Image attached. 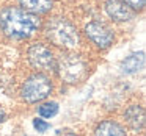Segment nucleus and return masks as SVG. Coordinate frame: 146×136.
Instances as JSON below:
<instances>
[{
  "label": "nucleus",
  "instance_id": "f257e3e1",
  "mask_svg": "<svg viewBox=\"0 0 146 136\" xmlns=\"http://www.w3.org/2000/svg\"><path fill=\"white\" fill-rule=\"evenodd\" d=\"M39 28V17L19 7H7L0 11V30L10 39H29Z\"/></svg>",
  "mask_w": 146,
  "mask_h": 136
},
{
  "label": "nucleus",
  "instance_id": "f03ea898",
  "mask_svg": "<svg viewBox=\"0 0 146 136\" xmlns=\"http://www.w3.org/2000/svg\"><path fill=\"white\" fill-rule=\"evenodd\" d=\"M46 38L50 41V44L57 45L64 50H72L79 45L80 35L77 32V27L64 17H52L47 20L44 27Z\"/></svg>",
  "mask_w": 146,
  "mask_h": 136
},
{
  "label": "nucleus",
  "instance_id": "7ed1b4c3",
  "mask_svg": "<svg viewBox=\"0 0 146 136\" xmlns=\"http://www.w3.org/2000/svg\"><path fill=\"white\" fill-rule=\"evenodd\" d=\"M55 70L58 72V77L63 81L74 85V83L82 81L86 77L88 64L80 55L66 53V55H61V58L55 63Z\"/></svg>",
  "mask_w": 146,
  "mask_h": 136
},
{
  "label": "nucleus",
  "instance_id": "20e7f679",
  "mask_svg": "<svg viewBox=\"0 0 146 136\" xmlns=\"http://www.w3.org/2000/svg\"><path fill=\"white\" fill-rule=\"evenodd\" d=\"M52 89L54 86H52L50 78L41 72H36L22 83L21 97L25 103H38L50 95Z\"/></svg>",
  "mask_w": 146,
  "mask_h": 136
},
{
  "label": "nucleus",
  "instance_id": "39448f33",
  "mask_svg": "<svg viewBox=\"0 0 146 136\" xmlns=\"http://www.w3.org/2000/svg\"><path fill=\"white\" fill-rule=\"evenodd\" d=\"M27 60H29L30 66L33 69L38 70H55V55L50 50V47H47L42 42H35L29 47L27 50Z\"/></svg>",
  "mask_w": 146,
  "mask_h": 136
},
{
  "label": "nucleus",
  "instance_id": "423d86ee",
  "mask_svg": "<svg viewBox=\"0 0 146 136\" xmlns=\"http://www.w3.org/2000/svg\"><path fill=\"white\" fill-rule=\"evenodd\" d=\"M85 35L93 44L98 49L104 50L108 49L115 41V35L111 32V28L108 25H105L104 22H99V20H93L88 22L85 25Z\"/></svg>",
  "mask_w": 146,
  "mask_h": 136
},
{
  "label": "nucleus",
  "instance_id": "0eeeda50",
  "mask_svg": "<svg viewBox=\"0 0 146 136\" xmlns=\"http://www.w3.org/2000/svg\"><path fill=\"white\" fill-rule=\"evenodd\" d=\"M104 10L115 22H127L133 17V11L127 7L124 0H105Z\"/></svg>",
  "mask_w": 146,
  "mask_h": 136
},
{
  "label": "nucleus",
  "instance_id": "6e6552de",
  "mask_svg": "<svg viewBox=\"0 0 146 136\" xmlns=\"http://www.w3.org/2000/svg\"><path fill=\"white\" fill-rule=\"evenodd\" d=\"M124 120L127 127L133 131H140L145 127V110L140 105H130L124 111Z\"/></svg>",
  "mask_w": 146,
  "mask_h": 136
},
{
  "label": "nucleus",
  "instance_id": "1a4fd4ad",
  "mask_svg": "<svg viewBox=\"0 0 146 136\" xmlns=\"http://www.w3.org/2000/svg\"><path fill=\"white\" fill-rule=\"evenodd\" d=\"M145 66V53L143 52H135L130 53L121 61V70L124 74H137Z\"/></svg>",
  "mask_w": 146,
  "mask_h": 136
},
{
  "label": "nucleus",
  "instance_id": "9d476101",
  "mask_svg": "<svg viewBox=\"0 0 146 136\" xmlns=\"http://www.w3.org/2000/svg\"><path fill=\"white\" fill-rule=\"evenodd\" d=\"M21 8L32 14H46L52 10L54 0H19Z\"/></svg>",
  "mask_w": 146,
  "mask_h": 136
},
{
  "label": "nucleus",
  "instance_id": "9b49d317",
  "mask_svg": "<svg viewBox=\"0 0 146 136\" xmlns=\"http://www.w3.org/2000/svg\"><path fill=\"white\" fill-rule=\"evenodd\" d=\"M94 136H127L123 125L115 120H104L94 130Z\"/></svg>",
  "mask_w": 146,
  "mask_h": 136
},
{
  "label": "nucleus",
  "instance_id": "f8f14e48",
  "mask_svg": "<svg viewBox=\"0 0 146 136\" xmlns=\"http://www.w3.org/2000/svg\"><path fill=\"white\" fill-rule=\"evenodd\" d=\"M39 116L44 117V119H50L55 114L58 113V103L57 102H46L39 106Z\"/></svg>",
  "mask_w": 146,
  "mask_h": 136
},
{
  "label": "nucleus",
  "instance_id": "ddd939ff",
  "mask_svg": "<svg viewBox=\"0 0 146 136\" xmlns=\"http://www.w3.org/2000/svg\"><path fill=\"white\" fill-rule=\"evenodd\" d=\"M124 2H126L127 7L132 11H141L145 8V3H146V0H124Z\"/></svg>",
  "mask_w": 146,
  "mask_h": 136
},
{
  "label": "nucleus",
  "instance_id": "4468645a",
  "mask_svg": "<svg viewBox=\"0 0 146 136\" xmlns=\"http://www.w3.org/2000/svg\"><path fill=\"white\" fill-rule=\"evenodd\" d=\"M33 127H35L39 133H44V131H47V130H49V127H50V125H49L44 119H35V120H33Z\"/></svg>",
  "mask_w": 146,
  "mask_h": 136
},
{
  "label": "nucleus",
  "instance_id": "2eb2a0df",
  "mask_svg": "<svg viewBox=\"0 0 146 136\" xmlns=\"http://www.w3.org/2000/svg\"><path fill=\"white\" fill-rule=\"evenodd\" d=\"M57 136H77L71 128H58L57 130Z\"/></svg>",
  "mask_w": 146,
  "mask_h": 136
},
{
  "label": "nucleus",
  "instance_id": "dca6fc26",
  "mask_svg": "<svg viewBox=\"0 0 146 136\" xmlns=\"http://www.w3.org/2000/svg\"><path fill=\"white\" fill-rule=\"evenodd\" d=\"M5 117H7V116H5V111L2 110V108H0V122H3Z\"/></svg>",
  "mask_w": 146,
  "mask_h": 136
}]
</instances>
